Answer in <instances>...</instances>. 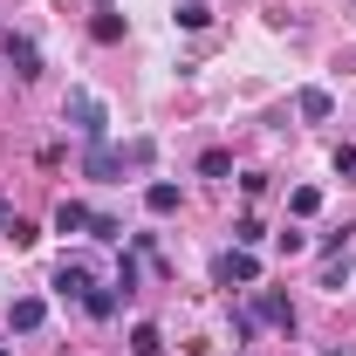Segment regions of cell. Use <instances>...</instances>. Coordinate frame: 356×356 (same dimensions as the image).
Listing matches in <instances>:
<instances>
[{
    "label": "cell",
    "mask_w": 356,
    "mask_h": 356,
    "mask_svg": "<svg viewBox=\"0 0 356 356\" xmlns=\"http://www.w3.org/2000/svg\"><path fill=\"white\" fill-rule=\"evenodd\" d=\"M288 213H295V220H315V213H322V192H315V185H295V192H288Z\"/></svg>",
    "instance_id": "obj_15"
},
{
    "label": "cell",
    "mask_w": 356,
    "mask_h": 356,
    "mask_svg": "<svg viewBox=\"0 0 356 356\" xmlns=\"http://www.w3.org/2000/svg\"><path fill=\"white\" fill-rule=\"evenodd\" d=\"M42 322H48V302H42V295H21V302H7V329H14V336H35Z\"/></svg>",
    "instance_id": "obj_6"
},
{
    "label": "cell",
    "mask_w": 356,
    "mask_h": 356,
    "mask_svg": "<svg viewBox=\"0 0 356 356\" xmlns=\"http://www.w3.org/2000/svg\"><path fill=\"white\" fill-rule=\"evenodd\" d=\"M178 28H185V35H199V28H213V7H206V0H178V14H172Z\"/></svg>",
    "instance_id": "obj_13"
},
{
    "label": "cell",
    "mask_w": 356,
    "mask_h": 356,
    "mask_svg": "<svg viewBox=\"0 0 356 356\" xmlns=\"http://www.w3.org/2000/svg\"><path fill=\"white\" fill-rule=\"evenodd\" d=\"M131 356H165V336H158V322H137V329H131Z\"/></svg>",
    "instance_id": "obj_14"
},
{
    "label": "cell",
    "mask_w": 356,
    "mask_h": 356,
    "mask_svg": "<svg viewBox=\"0 0 356 356\" xmlns=\"http://www.w3.org/2000/svg\"><path fill=\"white\" fill-rule=\"evenodd\" d=\"M96 7H110V0H96Z\"/></svg>",
    "instance_id": "obj_25"
},
{
    "label": "cell",
    "mask_w": 356,
    "mask_h": 356,
    "mask_svg": "<svg viewBox=\"0 0 356 356\" xmlns=\"http://www.w3.org/2000/svg\"><path fill=\"white\" fill-rule=\"evenodd\" d=\"M336 172H343V178H356V144H336Z\"/></svg>",
    "instance_id": "obj_22"
},
{
    "label": "cell",
    "mask_w": 356,
    "mask_h": 356,
    "mask_svg": "<svg viewBox=\"0 0 356 356\" xmlns=\"http://www.w3.org/2000/svg\"><path fill=\"white\" fill-rule=\"evenodd\" d=\"M213 274H220V288H254V281H261V261H254L247 247H226L220 261H213Z\"/></svg>",
    "instance_id": "obj_2"
},
{
    "label": "cell",
    "mask_w": 356,
    "mask_h": 356,
    "mask_svg": "<svg viewBox=\"0 0 356 356\" xmlns=\"http://www.w3.org/2000/svg\"><path fill=\"white\" fill-rule=\"evenodd\" d=\"M343 281H350V254H329V267H322V288H329V295H343Z\"/></svg>",
    "instance_id": "obj_17"
},
{
    "label": "cell",
    "mask_w": 356,
    "mask_h": 356,
    "mask_svg": "<svg viewBox=\"0 0 356 356\" xmlns=\"http://www.w3.org/2000/svg\"><path fill=\"white\" fill-rule=\"evenodd\" d=\"M117 302H124V295H117V281H103V288H89V295H83V309L96 315V322H110V315H117Z\"/></svg>",
    "instance_id": "obj_11"
},
{
    "label": "cell",
    "mask_w": 356,
    "mask_h": 356,
    "mask_svg": "<svg viewBox=\"0 0 356 356\" xmlns=\"http://www.w3.org/2000/svg\"><path fill=\"white\" fill-rule=\"evenodd\" d=\"M144 206H151L158 220H165V213H178V185H172V178H151V185H144Z\"/></svg>",
    "instance_id": "obj_10"
},
{
    "label": "cell",
    "mask_w": 356,
    "mask_h": 356,
    "mask_svg": "<svg viewBox=\"0 0 356 356\" xmlns=\"http://www.w3.org/2000/svg\"><path fill=\"white\" fill-rule=\"evenodd\" d=\"M0 233H7V206H0Z\"/></svg>",
    "instance_id": "obj_23"
},
{
    "label": "cell",
    "mask_w": 356,
    "mask_h": 356,
    "mask_svg": "<svg viewBox=\"0 0 356 356\" xmlns=\"http://www.w3.org/2000/svg\"><path fill=\"white\" fill-rule=\"evenodd\" d=\"M89 35H96L103 48H110V42H124V14H117V7H96V21H89Z\"/></svg>",
    "instance_id": "obj_12"
},
{
    "label": "cell",
    "mask_w": 356,
    "mask_h": 356,
    "mask_svg": "<svg viewBox=\"0 0 356 356\" xmlns=\"http://www.w3.org/2000/svg\"><path fill=\"white\" fill-rule=\"evenodd\" d=\"M89 240H96V247H117V240H124V220L96 213V220H89Z\"/></svg>",
    "instance_id": "obj_16"
},
{
    "label": "cell",
    "mask_w": 356,
    "mask_h": 356,
    "mask_svg": "<svg viewBox=\"0 0 356 356\" xmlns=\"http://www.w3.org/2000/svg\"><path fill=\"white\" fill-rule=\"evenodd\" d=\"M89 220H96V213H89L83 199H62V206H55V233H89Z\"/></svg>",
    "instance_id": "obj_9"
},
{
    "label": "cell",
    "mask_w": 356,
    "mask_h": 356,
    "mask_svg": "<svg viewBox=\"0 0 356 356\" xmlns=\"http://www.w3.org/2000/svg\"><path fill=\"white\" fill-rule=\"evenodd\" d=\"M322 356H350V350H322Z\"/></svg>",
    "instance_id": "obj_24"
},
{
    "label": "cell",
    "mask_w": 356,
    "mask_h": 356,
    "mask_svg": "<svg viewBox=\"0 0 356 356\" xmlns=\"http://www.w3.org/2000/svg\"><path fill=\"white\" fill-rule=\"evenodd\" d=\"M0 62L14 69V83H35V76H42V48L28 42V35H7V42H0Z\"/></svg>",
    "instance_id": "obj_3"
},
{
    "label": "cell",
    "mask_w": 356,
    "mask_h": 356,
    "mask_svg": "<svg viewBox=\"0 0 356 356\" xmlns=\"http://www.w3.org/2000/svg\"><path fill=\"white\" fill-rule=\"evenodd\" d=\"M329 110H336V96H329V89H322V83H309V89H302V96H295V117H309V124H322Z\"/></svg>",
    "instance_id": "obj_7"
},
{
    "label": "cell",
    "mask_w": 356,
    "mask_h": 356,
    "mask_svg": "<svg viewBox=\"0 0 356 356\" xmlns=\"http://www.w3.org/2000/svg\"><path fill=\"white\" fill-rule=\"evenodd\" d=\"M0 356H14V350H0Z\"/></svg>",
    "instance_id": "obj_26"
},
{
    "label": "cell",
    "mask_w": 356,
    "mask_h": 356,
    "mask_svg": "<svg viewBox=\"0 0 356 356\" xmlns=\"http://www.w3.org/2000/svg\"><path fill=\"white\" fill-rule=\"evenodd\" d=\"M261 322H274V329H281V336H295V302H288V295H261Z\"/></svg>",
    "instance_id": "obj_8"
},
{
    "label": "cell",
    "mask_w": 356,
    "mask_h": 356,
    "mask_svg": "<svg viewBox=\"0 0 356 356\" xmlns=\"http://www.w3.org/2000/svg\"><path fill=\"white\" fill-rule=\"evenodd\" d=\"M7 240H14V247H35V240H42V226H35V220H21V213H14V220H7Z\"/></svg>",
    "instance_id": "obj_18"
},
{
    "label": "cell",
    "mask_w": 356,
    "mask_h": 356,
    "mask_svg": "<svg viewBox=\"0 0 356 356\" xmlns=\"http://www.w3.org/2000/svg\"><path fill=\"white\" fill-rule=\"evenodd\" d=\"M83 172L96 178V185H117V172H124V151L103 137V144H89V158H83Z\"/></svg>",
    "instance_id": "obj_5"
},
{
    "label": "cell",
    "mask_w": 356,
    "mask_h": 356,
    "mask_svg": "<svg viewBox=\"0 0 356 356\" xmlns=\"http://www.w3.org/2000/svg\"><path fill=\"white\" fill-rule=\"evenodd\" d=\"M261 240H267V233H261V220H240V226H233V247H247V254H254Z\"/></svg>",
    "instance_id": "obj_20"
},
{
    "label": "cell",
    "mask_w": 356,
    "mask_h": 356,
    "mask_svg": "<svg viewBox=\"0 0 356 356\" xmlns=\"http://www.w3.org/2000/svg\"><path fill=\"white\" fill-rule=\"evenodd\" d=\"M199 178H233V158H226V151H206V158H199Z\"/></svg>",
    "instance_id": "obj_19"
},
{
    "label": "cell",
    "mask_w": 356,
    "mask_h": 356,
    "mask_svg": "<svg viewBox=\"0 0 356 356\" xmlns=\"http://www.w3.org/2000/svg\"><path fill=\"white\" fill-rule=\"evenodd\" d=\"M117 295H137V261H131V254L117 261Z\"/></svg>",
    "instance_id": "obj_21"
},
{
    "label": "cell",
    "mask_w": 356,
    "mask_h": 356,
    "mask_svg": "<svg viewBox=\"0 0 356 356\" xmlns=\"http://www.w3.org/2000/svg\"><path fill=\"white\" fill-rule=\"evenodd\" d=\"M89 288H96V267H89L83 254H69V261L55 267V295H62V302H83Z\"/></svg>",
    "instance_id": "obj_4"
},
{
    "label": "cell",
    "mask_w": 356,
    "mask_h": 356,
    "mask_svg": "<svg viewBox=\"0 0 356 356\" xmlns=\"http://www.w3.org/2000/svg\"><path fill=\"white\" fill-rule=\"evenodd\" d=\"M62 117L76 124L83 144H103V137H110V110H103V96H96V89H69V96H62Z\"/></svg>",
    "instance_id": "obj_1"
}]
</instances>
